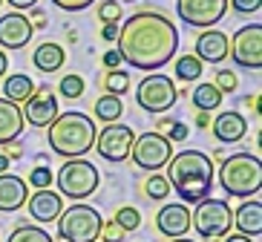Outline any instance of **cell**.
Masks as SVG:
<instances>
[{"instance_id": "6da1fadb", "label": "cell", "mask_w": 262, "mask_h": 242, "mask_svg": "<svg viewBox=\"0 0 262 242\" xmlns=\"http://www.w3.org/2000/svg\"><path fill=\"white\" fill-rule=\"evenodd\" d=\"M118 55L136 70L156 72L164 63L176 58L179 49V32L170 17L162 12L144 9L133 12L121 26H118Z\"/></svg>"}, {"instance_id": "7a4b0ae2", "label": "cell", "mask_w": 262, "mask_h": 242, "mask_svg": "<svg viewBox=\"0 0 262 242\" xmlns=\"http://www.w3.org/2000/svg\"><path fill=\"white\" fill-rule=\"evenodd\" d=\"M213 159L205 150H179L167 162L170 190L182 196V205H196L213 190Z\"/></svg>"}, {"instance_id": "3957f363", "label": "cell", "mask_w": 262, "mask_h": 242, "mask_svg": "<svg viewBox=\"0 0 262 242\" xmlns=\"http://www.w3.org/2000/svg\"><path fill=\"white\" fill-rule=\"evenodd\" d=\"M95 133H98V127H95L93 118L86 113L70 109V113H58V118L47 130V139L52 153H58V156L84 159L95 147Z\"/></svg>"}, {"instance_id": "277c9868", "label": "cell", "mask_w": 262, "mask_h": 242, "mask_svg": "<svg viewBox=\"0 0 262 242\" xmlns=\"http://www.w3.org/2000/svg\"><path fill=\"white\" fill-rule=\"evenodd\" d=\"M219 185L228 196H256L262 190V159L254 153H233L222 159L219 167Z\"/></svg>"}, {"instance_id": "5b68a950", "label": "cell", "mask_w": 262, "mask_h": 242, "mask_svg": "<svg viewBox=\"0 0 262 242\" xmlns=\"http://www.w3.org/2000/svg\"><path fill=\"white\" fill-rule=\"evenodd\" d=\"M190 228L205 242H219L222 236L231 234L233 228V211L225 199H202L196 202V211L190 213Z\"/></svg>"}, {"instance_id": "8992f818", "label": "cell", "mask_w": 262, "mask_h": 242, "mask_svg": "<svg viewBox=\"0 0 262 242\" xmlns=\"http://www.w3.org/2000/svg\"><path fill=\"white\" fill-rule=\"evenodd\" d=\"M55 182H58L61 196L81 202V199H90V196L98 190L101 173H98V167H95L93 162H86V159H67L63 167L58 170V176H55Z\"/></svg>"}, {"instance_id": "52a82bcc", "label": "cell", "mask_w": 262, "mask_h": 242, "mask_svg": "<svg viewBox=\"0 0 262 242\" xmlns=\"http://www.w3.org/2000/svg\"><path fill=\"white\" fill-rule=\"evenodd\" d=\"M55 222H58V236L63 242H98L101 225H104L101 213L81 202L67 208V211H61V216L55 219Z\"/></svg>"}, {"instance_id": "ba28073f", "label": "cell", "mask_w": 262, "mask_h": 242, "mask_svg": "<svg viewBox=\"0 0 262 242\" xmlns=\"http://www.w3.org/2000/svg\"><path fill=\"white\" fill-rule=\"evenodd\" d=\"M136 101L144 113L162 116V113L173 109V104L179 101V86L173 84V78H167L162 72H150L136 86Z\"/></svg>"}, {"instance_id": "9c48e42d", "label": "cell", "mask_w": 262, "mask_h": 242, "mask_svg": "<svg viewBox=\"0 0 262 242\" xmlns=\"http://www.w3.org/2000/svg\"><path fill=\"white\" fill-rule=\"evenodd\" d=\"M130 156L136 162V167H141L147 173H159L170 162V156H173V144L162 133L150 130V133L136 136V141H133V147H130Z\"/></svg>"}, {"instance_id": "30bf717a", "label": "cell", "mask_w": 262, "mask_h": 242, "mask_svg": "<svg viewBox=\"0 0 262 242\" xmlns=\"http://www.w3.org/2000/svg\"><path fill=\"white\" fill-rule=\"evenodd\" d=\"M136 141V130L130 124H121V121H113V124L101 127L95 133V150H98L101 159L118 164L124 159H130V147Z\"/></svg>"}, {"instance_id": "8fae6325", "label": "cell", "mask_w": 262, "mask_h": 242, "mask_svg": "<svg viewBox=\"0 0 262 242\" xmlns=\"http://www.w3.org/2000/svg\"><path fill=\"white\" fill-rule=\"evenodd\" d=\"M228 52H231L233 63L242 70H262V24L236 29L233 40H228Z\"/></svg>"}, {"instance_id": "7c38bea8", "label": "cell", "mask_w": 262, "mask_h": 242, "mask_svg": "<svg viewBox=\"0 0 262 242\" xmlns=\"http://www.w3.org/2000/svg\"><path fill=\"white\" fill-rule=\"evenodd\" d=\"M176 12L187 26L213 29L228 15V0H176Z\"/></svg>"}, {"instance_id": "4fadbf2b", "label": "cell", "mask_w": 262, "mask_h": 242, "mask_svg": "<svg viewBox=\"0 0 262 242\" xmlns=\"http://www.w3.org/2000/svg\"><path fill=\"white\" fill-rule=\"evenodd\" d=\"M58 118V98H55L52 86H40L32 93L29 101H24V121L32 127H49Z\"/></svg>"}, {"instance_id": "5bb4252c", "label": "cell", "mask_w": 262, "mask_h": 242, "mask_svg": "<svg viewBox=\"0 0 262 242\" xmlns=\"http://www.w3.org/2000/svg\"><path fill=\"white\" fill-rule=\"evenodd\" d=\"M35 35V26L24 12H6L0 15V47L3 49H24Z\"/></svg>"}, {"instance_id": "9a60e30c", "label": "cell", "mask_w": 262, "mask_h": 242, "mask_svg": "<svg viewBox=\"0 0 262 242\" xmlns=\"http://www.w3.org/2000/svg\"><path fill=\"white\" fill-rule=\"evenodd\" d=\"M156 231L164 234L167 239L187 236V231H190V211H187V205H182V202L164 205L162 211L156 213Z\"/></svg>"}, {"instance_id": "2e32d148", "label": "cell", "mask_w": 262, "mask_h": 242, "mask_svg": "<svg viewBox=\"0 0 262 242\" xmlns=\"http://www.w3.org/2000/svg\"><path fill=\"white\" fill-rule=\"evenodd\" d=\"M26 208H29V216L40 225H47V222H55V219L61 216L63 211V199L61 193H55L49 188H40L26 199Z\"/></svg>"}, {"instance_id": "e0dca14e", "label": "cell", "mask_w": 262, "mask_h": 242, "mask_svg": "<svg viewBox=\"0 0 262 242\" xmlns=\"http://www.w3.org/2000/svg\"><path fill=\"white\" fill-rule=\"evenodd\" d=\"M29 199V188L26 182L15 173H0V213L20 211Z\"/></svg>"}, {"instance_id": "ac0fdd59", "label": "cell", "mask_w": 262, "mask_h": 242, "mask_svg": "<svg viewBox=\"0 0 262 242\" xmlns=\"http://www.w3.org/2000/svg\"><path fill=\"white\" fill-rule=\"evenodd\" d=\"M210 127H213V136L222 141V144H236V141H242L248 136V121L239 116L236 109L219 113L216 121H210Z\"/></svg>"}, {"instance_id": "d6986e66", "label": "cell", "mask_w": 262, "mask_h": 242, "mask_svg": "<svg viewBox=\"0 0 262 242\" xmlns=\"http://www.w3.org/2000/svg\"><path fill=\"white\" fill-rule=\"evenodd\" d=\"M196 58L202 63H219L228 58V35L219 29H205L196 38Z\"/></svg>"}, {"instance_id": "ffe728a7", "label": "cell", "mask_w": 262, "mask_h": 242, "mask_svg": "<svg viewBox=\"0 0 262 242\" xmlns=\"http://www.w3.org/2000/svg\"><path fill=\"white\" fill-rule=\"evenodd\" d=\"M24 109L20 104L9 101V98H0V144H12L17 136L24 133Z\"/></svg>"}, {"instance_id": "44dd1931", "label": "cell", "mask_w": 262, "mask_h": 242, "mask_svg": "<svg viewBox=\"0 0 262 242\" xmlns=\"http://www.w3.org/2000/svg\"><path fill=\"white\" fill-rule=\"evenodd\" d=\"M233 225L242 236H256L262 234V202L259 199H245V202L239 205V211L233 213Z\"/></svg>"}, {"instance_id": "7402d4cb", "label": "cell", "mask_w": 262, "mask_h": 242, "mask_svg": "<svg viewBox=\"0 0 262 242\" xmlns=\"http://www.w3.org/2000/svg\"><path fill=\"white\" fill-rule=\"evenodd\" d=\"M63 61H67V52H63L61 43H52V40H47V43H40L38 49H35V55H32V63L38 67L43 75H49V72H58L63 67Z\"/></svg>"}, {"instance_id": "603a6c76", "label": "cell", "mask_w": 262, "mask_h": 242, "mask_svg": "<svg viewBox=\"0 0 262 242\" xmlns=\"http://www.w3.org/2000/svg\"><path fill=\"white\" fill-rule=\"evenodd\" d=\"M35 90H38L35 81H32L29 75H24V72H15V75H9V78L3 81V98H9V101H15V104L29 101Z\"/></svg>"}, {"instance_id": "cb8c5ba5", "label": "cell", "mask_w": 262, "mask_h": 242, "mask_svg": "<svg viewBox=\"0 0 262 242\" xmlns=\"http://www.w3.org/2000/svg\"><path fill=\"white\" fill-rule=\"evenodd\" d=\"M190 98H193V104H196L199 113H213V109H219V104H222V93H219L210 81H202V84L193 90Z\"/></svg>"}, {"instance_id": "d4e9b609", "label": "cell", "mask_w": 262, "mask_h": 242, "mask_svg": "<svg viewBox=\"0 0 262 242\" xmlns=\"http://www.w3.org/2000/svg\"><path fill=\"white\" fill-rule=\"evenodd\" d=\"M93 113H95V118H98L101 124H113V121H118V118H121L124 104H121V98H118V95L104 93V95L98 98V101H95Z\"/></svg>"}, {"instance_id": "484cf974", "label": "cell", "mask_w": 262, "mask_h": 242, "mask_svg": "<svg viewBox=\"0 0 262 242\" xmlns=\"http://www.w3.org/2000/svg\"><path fill=\"white\" fill-rule=\"evenodd\" d=\"M202 70H205V63L196 55H182V58H176V78L179 81H199Z\"/></svg>"}, {"instance_id": "4316f807", "label": "cell", "mask_w": 262, "mask_h": 242, "mask_svg": "<svg viewBox=\"0 0 262 242\" xmlns=\"http://www.w3.org/2000/svg\"><path fill=\"white\" fill-rule=\"evenodd\" d=\"M6 242H55V239L40 225H20L12 231V236Z\"/></svg>"}, {"instance_id": "83f0119b", "label": "cell", "mask_w": 262, "mask_h": 242, "mask_svg": "<svg viewBox=\"0 0 262 242\" xmlns=\"http://www.w3.org/2000/svg\"><path fill=\"white\" fill-rule=\"evenodd\" d=\"M144 193H147V199H156V202L167 199V196H170V182H167V176H164V173H153V176L144 182Z\"/></svg>"}, {"instance_id": "f1b7e54d", "label": "cell", "mask_w": 262, "mask_h": 242, "mask_svg": "<svg viewBox=\"0 0 262 242\" xmlns=\"http://www.w3.org/2000/svg\"><path fill=\"white\" fill-rule=\"evenodd\" d=\"M84 90H86V81L81 78V75H63V78L58 81V93H61L63 98H70V101L81 98Z\"/></svg>"}, {"instance_id": "f546056e", "label": "cell", "mask_w": 262, "mask_h": 242, "mask_svg": "<svg viewBox=\"0 0 262 242\" xmlns=\"http://www.w3.org/2000/svg\"><path fill=\"white\" fill-rule=\"evenodd\" d=\"M116 225L121 228L124 234H130V231H139L141 213L136 211L133 205H124V208H118V211H116Z\"/></svg>"}, {"instance_id": "4dcf8cb0", "label": "cell", "mask_w": 262, "mask_h": 242, "mask_svg": "<svg viewBox=\"0 0 262 242\" xmlns=\"http://www.w3.org/2000/svg\"><path fill=\"white\" fill-rule=\"evenodd\" d=\"M104 86H107L110 95H118V98H121V95L130 90V75L124 70H110L107 78H104Z\"/></svg>"}, {"instance_id": "1f68e13d", "label": "cell", "mask_w": 262, "mask_h": 242, "mask_svg": "<svg viewBox=\"0 0 262 242\" xmlns=\"http://www.w3.org/2000/svg\"><path fill=\"white\" fill-rule=\"evenodd\" d=\"M159 133L173 144V141H185L187 139V127L182 121H173V118H164L162 124H159Z\"/></svg>"}, {"instance_id": "d6a6232c", "label": "cell", "mask_w": 262, "mask_h": 242, "mask_svg": "<svg viewBox=\"0 0 262 242\" xmlns=\"http://www.w3.org/2000/svg\"><path fill=\"white\" fill-rule=\"evenodd\" d=\"M216 90H219V93H233V90H236L239 86V78H236V72H231V70H219L216 72Z\"/></svg>"}, {"instance_id": "836d02e7", "label": "cell", "mask_w": 262, "mask_h": 242, "mask_svg": "<svg viewBox=\"0 0 262 242\" xmlns=\"http://www.w3.org/2000/svg\"><path fill=\"white\" fill-rule=\"evenodd\" d=\"M52 179H55V173L49 170L47 164H40V167H35V170L29 173V182L32 185H35V188H49V185H52Z\"/></svg>"}, {"instance_id": "e575fe53", "label": "cell", "mask_w": 262, "mask_h": 242, "mask_svg": "<svg viewBox=\"0 0 262 242\" xmlns=\"http://www.w3.org/2000/svg\"><path fill=\"white\" fill-rule=\"evenodd\" d=\"M98 15L104 24H118V17H121V6H118L116 0H107V3H101Z\"/></svg>"}, {"instance_id": "d590c367", "label": "cell", "mask_w": 262, "mask_h": 242, "mask_svg": "<svg viewBox=\"0 0 262 242\" xmlns=\"http://www.w3.org/2000/svg\"><path fill=\"white\" fill-rule=\"evenodd\" d=\"M98 236H104V242H124V236H127V234L116 225V219H110V222L101 225V234Z\"/></svg>"}, {"instance_id": "8d00e7d4", "label": "cell", "mask_w": 262, "mask_h": 242, "mask_svg": "<svg viewBox=\"0 0 262 242\" xmlns=\"http://www.w3.org/2000/svg\"><path fill=\"white\" fill-rule=\"evenodd\" d=\"M228 3H231V9L236 15H254L262 6V0H228Z\"/></svg>"}, {"instance_id": "74e56055", "label": "cell", "mask_w": 262, "mask_h": 242, "mask_svg": "<svg viewBox=\"0 0 262 242\" xmlns=\"http://www.w3.org/2000/svg\"><path fill=\"white\" fill-rule=\"evenodd\" d=\"M58 9H63V12H84V9H90L95 3V0H52Z\"/></svg>"}, {"instance_id": "f35d334b", "label": "cell", "mask_w": 262, "mask_h": 242, "mask_svg": "<svg viewBox=\"0 0 262 242\" xmlns=\"http://www.w3.org/2000/svg\"><path fill=\"white\" fill-rule=\"evenodd\" d=\"M104 63H107V70H118V63H121V55H118V49H110V52L104 55Z\"/></svg>"}, {"instance_id": "ab89813d", "label": "cell", "mask_w": 262, "mask_h": 242, "mask_svg": "<svg viewBox=\"0 0 262 242\" xmlns=\"http://www.w3.org/2000/svg\"><path fill=\"white\" fill-rule=\"evenodd\" d=\"M101 38L113 43V40L118 38V24H104V29H101Z\"/></svg>"}, {"instance_id": "60d3db41", "label": "cell", "mask_w": 262, "mask_h": 242, "mask_svg": "<svg viewBox=\"0 0 262 242\" xmlns=\"http://www.w3.org/2000/svg\"><path fill=\"white\" fill-rule=\"evenodd\" d=\"M6 3L15 9V12H24V9H32L35 3H38V0H6Z\"/></svg>"}, {"instance_id": "b9f144b4", "label": "cell", "mask_w": 262, "mask_h": 242, "mask_svg": "<svg viewBox=\"0 0 262 242\" xmlns=\"http://www.w3.org/2000/svg\"><path fill=\"white\" fill-rule=\"evenodd\" d=\"M219 242H251V236H242V234H228V236H222Z\"/></svg>"}, {"instance_id": "7bdbcfd3", "label": "cell", "mask_w": 262, "mask_h": 242, "mask_svg": "<svg viewBox=\"0 0 262 242\" xmlns=\"http://www.w3.org/2000/svg\"><path fill=\"white\" fill-rule=\"evenodd\" d=\"M196 127H202V130L210 127V113H199V116H196Z\"/></svg>"}, {"instance_id": "ee69618b", "label": "cell", "mask_w": 262, "mask_h": 242, "mask_svg": "<svg viewBox=\"0 0 262 242\" xmlns=\"http://www.w3.org/2000/svg\"><path fill=\"white\" fill-rule=\"evenodd\" d=\"M6 70H9V58H6V52L0 49V78L6 75Z\"/></svg>"}, {"instance_id": "f6af8a7d", "label": "cell", "mask_w": 262, "mask_h": 242, "mask_svg": "<svg viewBox=\"0 0 262 242\" xmlns=\"http://www.w3.org/2000/svg\"><path fill=\"white\" fill-rule=\"evenodd\" d=\"M0 173H9V159L0 153Z\"/></svg>"}, {"instance_id": "bcb514c9", "label": "cell", "mask_w": 262, "mask_h": 242, "mask_svg": "<svg viewBox=\"0 0 262 242\" xmlns=\"http://www.w3.org/2000/svg\"><path fill=\"white\" fill-rule=\"evenodd\" d=\"M170 242H193V239H187V236H179V239H170Z\"/></svg>"}, {"instance_id": "7dc6e473", "label": "cell", "mask_w": 262, "mask_h": 242, "mask_svg": "<svg viewBox=\"0 0 262 242\" xmlns=\"http://www.w3.org/2000/svg\"><path fill=\"white\" fill-rule=\"evenodd\" d=\"M0 3H3V0H0Z\"/></svg>"}]
</instances>
